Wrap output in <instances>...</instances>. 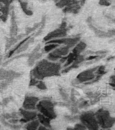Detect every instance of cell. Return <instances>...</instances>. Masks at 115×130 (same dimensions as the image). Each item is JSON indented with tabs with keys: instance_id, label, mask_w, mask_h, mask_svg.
<instances>
[{
	"instance_id": "d590c367",
	"label": "cell",
	"mask_w": 115,
	"mask_h": 130,
	"mask_svg": "<svg viewBox=\"0 0 115 130\" xmlns=\"http://www.w3.org/2000/svg\"><path fill=\"white\" fill-rule=\"evenodd\" d=\"M2 116L4 118H5L6 119H12V114L10 113H4L3 115H2Z\"/></svg>"
},
{
	"instance_id": "1f68e13d",
	"label": "cell",
	"mask_w": 115,
	"mask_h": 130,
	"mask_svg": "<svg viewBox=\"0 0 115 130\" xmlns=\"http://www.w3.org/2000/svg\"><path fill=\"white\" fill-rule=\"evenodd\" d=\"M109 85L115 89V75H111L109 79Z\"/></svg>"
},
{
	"instance_id": "5b68a950",
	"label": "cell",
	"mask_w": 115,
	"mask_h": 130,
	"mask_svg": "<svg viewBox=\"0 0 115 130\" xmlns=\"http://www.w3.org/2000/svg\"><path fill=\"white\" fill-rule=\"evenodd\" d=\"M71 49V48H70L67 45L62 47L58 46L55 50H54L49 53L47 58L50 60L53 61V62H56V61L58 60L60 58H62V57L69 54Z\"/></svg>"
},
{
	"instance_id": "8fae6325",
	"label": "cell",
	"mask_w": 115,
	"mask_h": 130,
	"mask_svg": "<svg viewBox=\"0 0 115 130\" xmlns=\"http://www.w3.org/2000/svg\"><path fill=\"white\" fill-rule=\"evenodd\" d=\"M10 37H16L18 35V25L16 22V15L14 10H11V27L10 30Z\"/></svg>"
},
{
	"instance_id": "2e32d148",
	"label": "cell",
	"mask_w": 115,
	"mask_h": 130,
	"mask_svg": "<svg viewBox=\"0 0 115 130\" xmlns=\"http://www.w3.org/2000/svg\"><path fill=\"white\" fill-rule=\"evenodd\" d=\"M37 119L40 122V124L43 125L45 126L48 129H52V126H51V119L49 117L45 116L41 113H39L37 115Z\"/></svg>"
},
{
	"instance_id": "836d02e7",
	"label": "cell",
	"mask_w": 115,
	"mask_h": 130,
	"mask_svg": "<svg viewBox=\"0 0 115 130\" xmlns=\"http://www.w3.org/2000/svg\"><path fill=\"white\" fill-rule=\"evenodd\" d=\"M89 105V103L88 101H83L82 102L79 104V108H85L87 107Z\"/></svg>"
},
{
	"instance_id": "ac0fdd59",
	"label": "cell",
	"mask_w": 115,
	"mask_h": 130,
	"mask_svg": "<svg viewBox=\"0 0 115 130\" xmlns=\"http://www.w3.org/2000/svg\"><path fill=\"white\" fill-rule=\"evenodd\" d=\"M77 2H79V1H77V0H60L59 2L56 3V6L57 8L63 9L65 7L71 6L72 4H75Z\"/></svg>"
},
{
	"instance_id": "ba28073f",
	"label": "cell",
	"mask_w": 115,
	"mask_h": 130,
	"mask_svg": "<svg viewBox=\"0 0 115 130\" xmlns=\"http://www.w3.org/2000/svg\"><path fill=\"white\" fill-rule=\"evenodd\" d=\"M19 112L20 114V116H22V118L19 119V122L22 123H26L28 122L32 121L37 118V112L35 111H33L32 110L24 109V108H20Z\"/></svg>"
},
{
	"instance_id": "30bf717a",
	"label": "cell",
	"mask_w": 115,
	"mask_h": 130,
	"mask_svg": "<svg viewBox=\"0 0 115 130\" xmlns=\"http://www.w3.org/2000/svg\"><path fill=\"white\" fill-rule=\"evenodd\" d=\"M41 48V45H38L35 48L32 50V52L30 54H28V64L29 67H32L35 64V63L37 60L39 59L42 57L43 53L39 52Z\"/></svg>"
},
{
	"instance_id": "e575fe53",
	"label": "cell",
	"mask_w": 115,
	"mask_h": 130,
	"mask_svg": "<svg viewBox=\"0 0 115 130\" xmlns=\"http://www.w3.org/2000/svg\"><path fill=\"white\" fill-rule=\"evenodd\" d=\"M12 99V97H8V98H4V100H3V101H2V105L4 106H6L7 105L9 102H10V100Z\"/></svg>"
},
{
	"instance_id": "ee69618b",
	"label": "cell",
	"mask_w": 115,
	"mask_h": 130,
	"mask_svg": "<svg viewBox=\"0 0 115 130\" xmlns=\"http://www.w3.org/2000/svg\"><path fill=\"white\" fill-rule=\"evenodd\" d=\"M113 21H114V23H115V18H114V20H113Z\"/></svg>"
},
{
	"instance_id": "d6986e66",
	"label": "cell",
	"mask_w": 115,
	"mask_h": 130,
	"mask_svg": "<svg viewBox=\"0 0 115 130\" xmlns=\"http://www.w3.org/2000/svg\"><path fill=\"white\" fill-rule=\"evenodd\" d=\"M19 3H20V7L22 8V11L24 12V14L27 15V16H32V14H33V12L31 10H30L29 8H28V3L26 2H24V1H22V0H18Z\"/></svg>"
},
{
	"instance_id": "4316f807",
	"label": "cell",
	"mask_w": 115,
	"mask_h": 130,
	"mask_svg": "<svg viewBox=\"0 0 115 130\" xmlns=\"http://www.w3.org/2000/svg\"><path fill=\"white\" fill-rule=\"evenodd\" d=\"M25 56H28V54H17V56L13 57V58H11L10 60H8L6 61V62L4 64V66H6V65H7L8 64H9L10 62H11L12 61L14 60H16V59L20 58H22V57H25Z\"/></svg>"
},
{
	"instance_id": "9c48e42d",
	"label": "cell",
	"mask_w": 115,
	"mask_h": 130,
	"mask_svg": "<svg viewBox=\"0 0 115 130\" xmlns=\"http://www.w3.org/2000/svg\"><path fill=\"white\" fill-rule=\"evenodd\" d=\"M39 102V98L32 95H26L22 104V108L27 110L37 109V105Z\"/></svg>"
},
{
	"instance_id": "60d3db41",
	"label": "cell",
	"mask_w": 115,
	"mask_h": 130,
	"mask_svg": "<svg viewBox=\"0 0 115 130\" xmlns=\"http://www.w3.org/2000/svg\"><path fill=\"white\" fill-rule=\"evenodd\" d=\"M109 42L110 43H114V42H115V37H112L111 40L109 41Z\"/></svg>"
},
{
	"instance_id": "9a60e30c",
	"label": "cell",
	"mask_w": 115,
	"mask_h": 130,
	"mask_svg": "<svg viewBox=\"0 0 115 130\" xmlns=\"http://www.w3.org/2000/svg\"><path fill=\"white\" fill-rule=\"evenodd\" d=\"M86 47H87V44H86L84 41H80L73 47V50H72V52L77 55L81 54V53L83 52L85 50Z\"/></svg>"
},
{
	"instance_id": "3957f363",
	"label": "cell",
	"mask_w": 115,
	"mask_h": 130,
	"mask_svg": "<svg viewBox=\"0 0 115 130\" xmlns=\"http://www.w3.org/2000/svg\"><path fill=\"white\" fill-rule=\"evenodd\" d=\"M37 110L40 113L50 118L51 120L54 119L57 117L55 111L54 104L50 100L45 99L39 100L37 105Z\"/></svg>"
},
{
	"instance_id": "74e56055",
	"label": "cell",
	"mask_w": 115,
	"mask_h": 130,
	"mask_svg": "<svg viewBox=\"0 0 115 130\" xmlns=\"http://www.w3.org/2000/svg\"><path fill=\"white\" fill-rule=\"evenodd\" d=\"M0 2L2 3L4 5L10 4V0H0Z\"/></svg>"
},
{
	"instance_id": "603a6c76",
	"label": "cell",
	"mask_w": 115,
	"mask_h": 130,
	"mask_svg": "<svg viewBox=\"0 0 115 130\" xmlns=\"http://www.w3.org/2000/svg\"><path fill=\"white\" fill-rule=\"evenodd\" d=\"M59 45H60L57 43H47V44H45V46L43 47V51L45 52H50L58 47Z\"/></svg>"
},
{
	"instance_id": "4dcf8cb0",
	"label": "cell",
	"mask_w": 115,
	"mask_h": 130,
	"mask_svg": "<svg viewBox=\"0 0 115 130\" xmlns=\"http://www.w3.org/2000/svg\"><path fill=\"white\" fill-rule=\"evenodd\" d=\"M111 3L110 0H99V5L102 6H110Z\"/></svg>"
},
{
	"instance_id": "f1b7e54d",
	"label": "cell",
	"mask_w": 115,
	"mask_h": 130,
	"mask_svg": "<svg viewBox=\"0 0 115 130\" xmlns=\"http://www.w3.org/2000/svg\"><path fill=\"white\" fill-rule=\"evenodd\" d=\"M65 119L67 121H69L70 122H75L77 120V119H79V116H75V115H67L64 116Z\"/></svg>"
},
{
	"instance_id": "f35d334b",
	"label": "cell",
	"mask_w": 115,
	"mask_h": 130,
	"mask_svg": "<svg viewBox=\"0 0 115 130\" xmlns=\"http://www.w3.org/2000/svg\"><path fill=\"white\" fill-rule=\"evenodd\" d=\"M47 129H48V128L47 127H45V126L43 125H40L38 127V130H46Z\"/></svg>"
},
{
	"instance_id": "ffe728a7",
	"label": "cell",
	"mask_w": 115,
	"mask_h": 130,
	"mask_svg": "<svg viewBox=\"0 0 115 130\" xmlns=\"http://www.w3.org/2000/svg\"><path fill=\"white\" fill-rule=\"evenodd\" d=\"M32 37V35H30V36L27 37H26V38L24 39H22V40L21 41L20 43H18V44L16 45L15 47H14V48L12 49V50H11L10 51V52L8 53V54L7 55V58H10L12 56V55L16 53V51L18 50V49L20 48V47L21 46V45H22L24 43L26 42V41L28 40V39L30 38V37Z\"/></svg>"
},
{
	"instance_id": "44dd1931",
	"label": "cell",
	"mask_w": 115,
	"mask_h": 130,
	"mask_svg": "<svg viewBox=\"0 0 115 130\" xmlns=\"http://www.w3.org/2000/svg\"><path fill=\"white\" fill-rule=\"evenodd\" d=\"M33 41H34V37H30V38L28 39V40L26 41V42L24 43H23V44H22V45L20 47V48L18 49V50L16 51L15 54H20V53L23 52L24 51H25L26 49L28 48V46H29V45L33 42Z\"/></svg>"
},
{
	"instance_id": "7bdbcfd3",
	"label": "cell",
	"mask_w": 115,
	"mask_h": 130,
	"mask_svg": "<svg viewBox=\"0 0 115 130\" xmlns=\"http://www.w3.org/2000/svg\"><path fill=\"white\" fill-rule=\"evenodd\" d=\"M38 1L40 2H42V3H44V2H46V0H38Z\"/></svg>"
},
{
	"instance_id": "f6af8a7d",
	"label": "cell",
	"mask_w": 115,
	"mask_h": 130,
	"mask_svg": "<svg viewBox=\"0 0 115 130\" xmlns=\"http://www.w3.org/2000/svg\"><path fill=\"white\" fill-rule=\"evenodd\" d=\"M114 71H115V69H114Z\"/></svg>"
},
{
	"instance_id": "6da1fadb",
	"label": "cell",
	"mask_w": 115,
	"mask_h": 130,
	"mask_svg": "<svg viewBox=\"0 0 115 130\" xmlns=\"http://www.w3.org/2000/svg\"><path fill=\"white\" fill-rule=\"evenodd\" d=\"M61 63L55 62L48 59H43L37 63L30 71V76L39 80L46 77L59 76L61 73Z\"/></svg>"
},
{
	"instance_id": "cb8c5ba5",
	"label": "cell",
	"mask_w": 115,
	"mask_h": 130,
	"mask_svg": "<svg viewBox=\"0 0 115 130\" xmlns=\"http://www.w3.org/2000/svg\"><path fill=\"white\" fill-rule=\"evenodd\" d=\"M10 83H11V82H10L8 80H3V81H1L0 82V93H2V91L7 89Z\"/></svg>"
},
{
	"instance_id": "8992f818",
	"label": "cell",
	"mask_w": 115,
	"mask_h": 130,
	"mask_svg": "<svg viewBox=\"0 0 115 130\" xmlns=\"http://www.w3.org/2000/svg\"><path fill=\"white\" fill-rule=\"evenodd\" d=\"M98 67H95L92 69H87L81 72L77 76L76 81L78 83H85L93 80L96 77V71Z\"/></svg>"
},
{
	"instance_id": "f546056e",
	"label": "cell",
	"mask_w": 115,
	"mask_h": 130,
	"mask_svg": "<svg viewBox=\"0 0 115 130\" xmlns=\"http://www.w3.org/2000/svg\"><path fill=\"white\" fill-rule=\"evenodd\" d=\"M39 80L37 79L35 77L30 76V82H29V87H32V86H36L37 84L39 83Z\"/></svg>"
},
{
	"instance_id": "277c9868",
	"label": "cell",
	"mask_w": 115,
	"mask_h": 130,
	"mask_svg": "<svg viewBox=\"0 0 115 130\" xmlns=\"http://www.w3.org/2000/svg\"><path fill=\"white\" fill-rule=\"evenodd\" d=\"M79 121L88 129L97 130L100 127L95 112H93L91 110L82 112L79 115Z\"/></svg>"
},
{
	"instance_id": "bcb514c9",
	"label": "cell",
	"mask_w": 115,
	"mask_h": 130,
	"mask_svg": "<svg viewBox=\"0 0 115 130\" xmlns=\"http://www.w3.org/2000/svg\"><path fill=\"white\" fill-rule=\"evenodd\" d=\"M0 6H1V5H0Z\"/></svg>"
},
{
	"instance_id": "8d00e7d4",
	"label": "cell",
	"mask_w": 115,
	"mask_h": 130,
	"mask_svg": "<svg viewBox=\"0 0 115 130\" xmlns=\"http://www.w3.org/2000/svg\"><path fill=\"white\" fill-rule=\"evenodd\" d=\"M8 122L12 124H17L19 122V119H10L8 120Z\"/></svg>"
},
{
	"instance_id": "83f0119b",
	"label": "cell",
	"mask_w": 115,
	"mask_h": 130,
	"mask_svg": "<svg viewBox=\"0 0 115 130\" xmlns=\"http://www.w3.org/2000/svg\"><path fill=\"white\" fill-rule=\"evenodd\" d=\"M36 87L40 90H45V89H47L46 85L44 83V81H43L42 80H39V83L37 84Z\"/></svg>"
},
{
	"instance_id": "7402d4cb",
	"label": "cell",
	"mask_w": 115,
	"mask_h": 130,
	"mask_svg": "<svg viewBox=\"0 0 115 130\" xmlns=\"http://www.w3.org/2000/svg\"><path fill=\"white\" fill-rule=\"evenodd\" d=\"M106 73H107V71L106 69V67L104 66H100L96 71V77L101 79V77L105 75Z\"/></svg>"
},
{
	"instance_id": "d6a6232c",
	"label": "cell",
	"mask_w": 115,
	"mask_h": 130,
	"mask_svg": "<svg viewBox=\"0 0 115 130\" xmlns=\"http://www.w3.org/2000/svg\"><path fill=\"white\" fill-rule=\"evenodd\" d=\"M74 129H87V127L82 123L76 124L74 127Z\"/></svg>"
},
{
	"instance_id": "ab89813d",
	"label": "cell",
	"mask_w": 115,
	"mask_h": 130,
	"mask_svg": "<svg viewBox=\"0 0 115 130\" xmlns=\"http://www.w3.org/2000/svg\"><path fill=\"white\" fill-rule=\"evenodd\" d=\"M114 59H115V56H112L108 57V58L106 59V61H107V62H108V61L113 60H114Z\"/></svg>"
},
{
	"instance_id": "7c38bea8",
	"label": "cell",
	"mask_w": 115,
	"mask_h": 130,
	"mask_svg": "<svg viewBox=\"0 0 115 130\" xmlns=\"http://www.w3.org/2000/svg\"><path fill=\"white\" fill-rule=\"evenodd\" d=\"M80 2H77L75 4H73L71 6L65 7L62 9L63 12L64 13H67V14H77L81 10V6L79 4Z\"/></svg>"
},
{
	"instance_id": "7a4b0ae2",
	"label": "cell",
	"mask_w": 115,
	"mask_h": 130,
	"mask_svg": "<svg viewBox=\"0 0 115 130\" xmlns=\"http://www.w3.org/2000/svg\"><path fill=\"white\" fill-rule=\"evenodd\" d=\"M99 126L102 129H108L114 125L115 118L110 115V112L104 108H100L95 112Z\"/></svg>"
},
{
	"instance_id": "b9f144b4",
	"label": "cell",
	"mask_w": 115,
	"mask_h": 130,
	"mask_svg": "<svg viewBox=\"0 0 115 130\" xmlns=\"http://www.w3.org/2000/svg\"><path fill=\"white\" fill-rule=\"evenodd\" d=\"M86 1H87V0H79V2H80L81 5H83V4H85V2H86Z\"/></svg>"
},
{
	"instance_id": "52a82bcc",
	"label": "cell",
	"mask_w": 115,
	"mask_h": 130,
	"mask_svg": "<svg viewBox=\"0 0 115 130\" xmlns=\"http://www.w3.org/2000/svg\"><path fill=\"white\" fill-rule=\"evenodd\" d=\"M69 30V28H62L59 27V28L52 30V32H49L48 34L46 36L43 38V41L47 42L50 40L52 39H59L65 37L67 36V32Z\"/></svg>"
},
{
	"instance_id": "4fadbf2b",
	"label": "cell",
	"mask_w": 115,
	"mask_h": 130,
	"mask_svg": "<svg viewBox=\"0 0 115 130\" xmlns=\"http://www.w3.org/2000/svg\"><path fill=\"white\" fill-rule=\"evenodd\" d=\"M10 4H7L0 6V20L2 22H6L8 20L10 14Z\"/></svg>"
},
{
	"instance_id": "e0dca14e",
	"label": "cell",
	"mask_w": 115,
	"mask_h": 130,
	"mask_svg": "<svg viewBox=\"0 0 115 130\" xmlns=\"http://www.w3.org/2000/svg\"><path fill=\"white\" fill-rule=\"evenodd\" d=\"M39 125H40V122L38 120V119H35L26 123V125H24V128L27 130H36L38 129V127Z\"/></svg>"
},
{
	"instance_id": "484cf974",
	"label": "cell",
	"mask_w": 115,
	"mask_h": 130,
	"mask_svg": "<svg viewBox=\"0 0 115 130\" xmlns=\"http://www.w3.org/2000/svg\"><path fill=\"white\" fill-rule=\"evenodd\" d=\"M41 26V22L40 23H37V24H35L34 26L32 27H28L26 29V35L30 34V32H33L34 30H35L37 28H39Z\"/></svg>"
},
{
	"instance_id": "d4e9b609",
	"label": "cell",
	"mask_w": 115,
	"mask_h": 130,
	"mask_svg": "<svg viewBox=\"0 0 115 130\" xmlns=\"http://www.w3.org/2000/svg\"><path fill=\"white\" fill-rule=\"evenodd\" d=\"M59 92H60V94L61 97L65 101H68L69 100V95L68 94L67 91H65L64 89H62V88H60V90H59Z\"/></svg>"
},
{
	"instance_id": "5bb4252c",
	"label": "cell",
	"mask_w": 115,
	"mask_h": 130,
	"mask_svg": "<svg viewBox=\"0 0 115 130\" xmlns=\"http://www.w3.org/2000/svg\"><path fill=\"white\" fill-rule=\"evenodd\" d=\"M26 35L25 34H20V35H17L16 37H10V38L6 39V50H9L10 47L14 45L19 39H21L24 37L26 36Z\"/></svg>"
}]
</instances>
